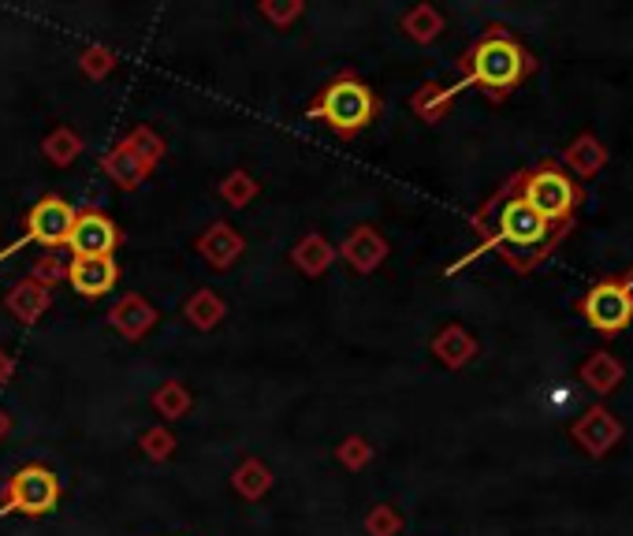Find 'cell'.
Returning a JSON list of instances; mask_svg holds the SVG:
<instances>
[{
	"label": "cell",
	"instance_id": "1",
	"mask_svg": "<svg viewBox=\"0 0 633 536\" xmlns=\"http://www.w3.org/2000/svg\"><path fill=\"white\" fill-rule=\"evenodd\" d=\"M474 227H477V235H481V242H477V250H469L451 272L466 269L469 261L485 250H495L514 272H533L570 235L566 227H551L548 221H540V216L522 202L518 190H514V179H506V183L481 205V213L474 216Z\"/></svg>",
	"mask_w": 633,
	"mask_h": 536
},
{
	"label": "cell",
	"instance_id": "31",
	"mask_svg": "<svg viewBox=\"0 0 633 536\" xmlns=\"http://www.w3.org/2000/svg\"><path fill=\"white\" fill-rule=\"evenodd\" d=\"M142 448H146L150 458H168V454H171V436L165 429L146 432V436H142Z\"/></svg>",
	"mask_w": 633,
	"mask_h": 536
},
{
	"label": "cell",
	"instance_id": "7",
	"mask_svg": "<svg viewBox=\"0 0 633 536\" xmlns=\"http://www.w3.org/2000/svg\"><path fill=\"white\" fill-rule=\"evenodd\" d=\"M75 209H71L63 198L57 194H45L41 202H34V209L26 213V231L23 239L15 242V247L0 250V261L8 258V253H15L23 247V242H38L45 250H57V247H68L71 239V227H75Z\"/></svg>",
	"mask_w": 633,
	"mask_h": 536
},
{
	"label": "cell",
	"instance_id": "17",
	"mask_svg": "<svg viewBox=\"0 0 633 536\" xmlns=\"http://www.w3.org/2000/svg\"><path fill=\"white\" fill-rule=\"evenodd\" d=\"M198 253H202L205 261H213V265L228 269L235 258L242 253V239L231 231L228 224H213L210 231L198 239Z\"/></svg>",
	"mask_w": 633,
	"mask_h": 536
},
{
	"label": "cell",
	"instance_id": "34",
	"mask_svg": "<svg viewBox=\"0 0 633 536\" xmlns=\"http://www.w3.org/2000/svg\"><path fill=\"white\" fill-rule=\"evenodd\" d=\"M12 358H8V354H0V380H8V377H12Z\"/></svg>",
	"mask_w": 633,
	"mask_h": 536
},
{
	"label": "cell",
	"instance_id": "28",
	"mask_svg": "<svg viewBox=\"0 0 633 536\" xmlns=\"http://www.w3.org/2000/svg\"><path fill=\"white\" fill-rule=\"evenodd\" d=\"M339 458L347 462L350 469H361V466H366V462H369V443H366V440H358V436H350V440L339 448Z\"/></svg>",
	"mask_w": 633,
	"mask_h": 536
},
{
	"label": "cell",
	"instance_id": "35",
	"mask_svg": "<svg viewBox=\"0 0 633 536\" xmlns=\"http://www.w3.org/2000/svg\"><path fill=\"white\" fill-rule=\"evenodd\" d=\"M4 432H8V414L0 410V436H4Z\"/></svg>",
	"mask_w": 633,
	"mask_h": 536
},
{
	"label": "cell",
	"instance_id": "14",
	"mask_svg": "<svg viewBox=\"0 0 633 536\" xmlns=\"http://www.w3.org/2000/svg\"><path fill=\"white\" fill-rule=\"evenodd\" d=\"M150 168H153L150 160L142 157V153L134 150V145L127 142V139L105 157V171H108V176H112L123 190H134V187H139L142 179L150 176Z\"/></svg>",
	"mask_w": 633,
	"mask_h": 536
},
{
	"label": "cell",
	"instance_id": "13",
	"mask_svg": "<svg viewBox=\"0 0 633 536\" xmlns=\"http://www.w3.org/2000/svg\"><path fill=\"white\" fill-rule=\"evenodd\" d=\"M108 321L120 329L127 340H142L153 324H157V310L146 302L142 295H123V302L112 306V313H108Z\"/></svg>",
	"mask_w": 633,
	"mask_h": 536
},
{
	"label": "cell",
	"instance_id": "8",
	"mask_svg": "<svg viewBox=\"0 0 633 536\" xmlns=\"http://www.w3.org/2000/svg\"><path fill=\"white\" fill-rule=\"evenodd\" d=\"M622 436H626V425H622L604 403L589 406V410H582L574 421H570V440L589 454V458H604V454H611L622 443Z\"/></svg>",
	"mask_w": 633,
	"mask_h": 536
},
{
	"label": "cell",
	"instance_id": "9",
	"mask_svg": "<svg viewBox=\"0 0 633 536\" xmlns=\"http://www.w3.org/2000/svg\"><path fill=\"white\" fill-rule=\"evenodd\" d=\"M68 247L75 258H112L116 247H120V231L108 221L105 213H79L75 227H71Z\"/></svg>",
	"mask_w": 633,
	"mask_h": 536
},
{
	"label": "cell",
	"instance_id": "16",
	"mask_svg": "<svg viewBox=\"0 0 633 536\" xmlns=\"http://www.w3.org/2000/svg\"><path fill=\"white\" fill-rule=\"evenodd\" d=\"M343 253H347V261L358 272H373L380 261H384L387 242L380 239L377 227H358V231H350V239H347V247H343Z\"/></svg>",
	"mask_w": 633,
	"mask_h": 536
},
{
	"label": "cell",
	"instance_id": "29",
	"mask_svg": "<svg viewBox=\"0 0 633 536\" xmlns=\"http://www.w3.org/2000/svg\"><path fill=\"white\" fill-rule=\"evenodd\" d=\"M63 276H68V265L52 258V253H49V258H41L38 269H34V284H41V287L49 284V279H63Z\"/></svg>",
	"mask_w": 633,
	"mask_h": 536
},
{
	"label": "cell",
	"instance_id": "12",
	"mask_svg": "<svg viewBox=\"0 0 633 536\" xmlns=\"http://www.w3.org/2000/svg\"><path fill=\"white\" fill-rule=\"evenodd\" d=\"M68 284L83 298H101L116 287V261L112 258H71Z\"/></svg>",
	"mask_w": 633,
	"mask_h": 536
},
{
	"label": "cell",
	"instance_id": "15",
	"mask_svg": "<svg viewBox=\"0 0 633 536\" xmlns=\"http://www.w3.org/2000/svg\"><path fill=\"white\" fill-rule=\"evenodd\" d=\"M432 354H437L447 369H463L477 358V340L463 329V324H447V329H440V335L432 340Z\"/></svg>",
	"mask_w": 633,
	"mask_h": 536
},
{
	"label": "cell",
	"instance_id": "22",
	"mask_svg": "<svg viewBox=\"0 0 633 536\" xmlns=\"http://www.w3.org/2000/svg\"><path fill=\"white\" fill-rule=\"evenodd\" d=\"M224 317V302H220V295H213V290H198L194 298H190V306H187V321L194 324V329H202V332H210L216 321Z\"/></svg>",
	"mask_w": 633,
	"mask_h": 536
},
{
	"label": "cell",
	"instance_id": "32",
	"mask_svg": "<svg viewBox=\"0 0 633 536\" xmlns=\"http://www.w3.org/2000/svg\"><path fill=\"white\" fill-rule=\"evenodd\" d=\"M302 12V4H291V8H276V4H261V15H268V20H276V23H287L291 15Z\"/></svg>",
	"mask_w": 633,
	"mask_h": 536
},
{
	"label": "cell",
	"instance_id": "5",
	"mask_svg": "<svg viewBox=\"0 0 633 536\" xmlns=\"http://www.w3.org/2000/svg\"><path fill=\"white\" fill-rule=\"evenodd\" d=\"M60 503V477L49 466H31L15 469L12 480L0 488V511L4 514H49Z\"/></svg>",
	"mask_w": 633,
	"mask_h": 536
},
{
	"label": "cell",
	"instance_id": "4",
	"mask_svg": "<svg viewBox=\"0 0 633 536\" xmlns=\"http://www.w3.org/2000/svg\"><path fill=\"white\" fill-rule=\"evenodd\" d=\"M306 116L339 134V139H355L380 116V97L361 79L343 71L329 86L316 94V102L306 108Z\"/></svg>",
	"mask_w": 633,
	"mask_h": 536
},
{
	"label": "cell",
	"instance_id": "33",
	"mask_svg": "<svg viewBox=\"0 0 633 536\" xmlns=\"http://www.w3.org/2000/svg\"><path fill=\"white\" fill-rule=\"evenodd\" d=\"M619 284H622V290H626V295H630V302H633V265H630L626 272H622V276H619Z\"/></svg>",
	"mask_w": 633,
	"mask_h": 536
},
{
	"label": "cell",
	"instance_id": "24",
	"mask_svg": "<svg viewBox=\"0 0 633 536\" xmlns=\"http://www.w3.org/2000/svg\"><path fill=\"white\" fill-rule=\"evenodd\" d=\"M45 150H49L52 165H71V160L79 157V150H83V145H79V139L71 131H57L49 142H45Z\"/></svg>",
	"mask_w": 633,
	"mask_h": 536
},
{
	"label": "cell",
	"instance_id": "23",
	"mask_svg": "<svg viewBox=\"0 0 633 536\" xmlns=\"http://www.w3.org/2000/svg\"><path fill=\"white\" fill-rule=\"evenodd\" d=\"M268 485H273V477H268V469L261 466V462H242V466L235 469V488H239L242 496L258 499Z\"/></svg>",
	"mask_w": 633,
	"mask_h": 536
},
{
	"label": "cell",
	"instance_id": "27",
	"mask_svg": "<svg viewBox=\"0 0 633 536\" xmlns=\"http://www.w3.org/2000/svg\"><path fill=\"white\" fill-rule=\"evenodd\" d=\"M366 529L373 536H395L403 529V517L395 514L392 507H377V511L366 517Z\"/></svg>",
	"mask_w": 633,
	"mask_h": 536
},
{
	"label": "cell",
	"instance_id": "21",
	"mask_svg": "<svg viewBox=\"0 0 633 536\" xmlns=\"http://www.w3.org/2000/svg\"><path fill=\"white\" fill-rule=\"evenodd\" d=\"M451 102H455V97L447 94V86H432L429 83V86H421L418 94L410 97V108L421 116L425 123H437V120H443V116H447Z\"/></svg>",
	"mask_w": 633,
	"mask_h": 536
},
{
	"label": "cell",
	"instance_id": "11",
	"mask_svg": "<svg viewBox=\"0 0 633 536\" xmlns=\"http://www.w3.org/2000/svg\"><path fill=\"white\" fill-rule=\"evenodd\" d=\"M577 380H582L585 388L596 395V398H608L611 392H619V384L626 380V361L619 358V354L611 350H593L589 358L582 361V369H577Z\"/></svg>",
	"mask_w": 633,
	"mask_h": 536
},
{
	"label": "cell",
	"instance_id": "18",
	"mask_svg": "<svg viewBox=\"0 0 633 536\" xmlns=\"http://www.w3.org/2000/svg\"><path fill=\"white\" fill-rule=\"evenodd\" d=\"M8 310L20 317L23 324H34L45 310H49V287L34 284V279H23V284L12 290V298H8Z\"/></svg>",
	"mask_w": 633,
	"mask_h": 536
},
{
	"label": "cell",
	"instance_id": "25",
	"mask_svg": "<svg viewBox=\"0 0 633 536\" xmlns=\"http://www.w3.org/2000/svg\"><path fill=\"white\" fill-rule=\"evenodd\" d=\"M153 406H157V410L165 414V417H183L187 406H190V395L179 384H165L157 392V398H153Z\"/></svg>",
	"mask_w": 633,
	"mask_h": 536
},
{
	"label": "cell",
	"instance_id": "26",
	"mask_svg": "<svg viewBox=\"0 0 633 536\" xmlns=\"http://www.w3.org/2000/svg\"><path fill=\"white\" fill-rule=\"evenodd\" d=\"M220 194L228 198L231 205H242V202H250V198L258 194V183H253V179L247 176V171H235V176L224 179Z\"/></svg>",
	"mask_w": 633,
	"mask_h": 536
},
{
	"label": "cell",
	"instance_id": "2",
	"mask_svg": "<svg viewBox=\"0 0 633 536\" xmlns=\"http://www.w3.org/2000/svg\"><path fill=\"white\" fill-rule=\"evenodd\" d=\"M458 83L447 86L451 97H458L466 86H481L488 102H506V97L514 94L526 79L537 71V60H533V52L514 38L506 26H488V31L477 38L469 49L463 52V60H458Z\"/></svg>",
	"mask_w": 633,
	"mask_h": 536
},
{
	"label": "cell",
	"instance_id": "3",
	"mask_svg": "<svg viewBox=\"0 0 633 536\" xmlns=\"http://www.w3.org/2000/svg\"><path fill=\"white\" fill-rule=\"evenodd\" d=\"M511 179H514V190L522 194V202H526L540 221L574 231V216H577V209L585 205V183H577L559 160H540V165L518 171V176H511Z\"/></svg>",
	"mask_w": 633,
	"mask_h": 536
},
{
	"label": "cell",
	"instance_id": "6",
	"mask_svg": "<svg viewBox=\"0 0 633 536\" xmlns=\"http://www.w3.org/2000/svg\"><path fill=\"white\" fill-rule=\"evenodd\" d=\"M577 313L585 317V324H589L596 335L614 340V335H622L630 329L633 302L626 290H622L619 276H600L589 290H585L582 302H577Z\"/></svg>",
	"mask_w": 633,
	"mask_h": 536
},
{
	"label": "cell",
	"instance_id": "20",
	"mask_svg": "<svg viewBox=\"0 0 633 536\" xmlns=\"http://www.w3.org/2000/svg\"><path fill=\"white\" fill-rule=\"evenodd\" d=\"M332 258H336V250H332L321 235H306L291 253V261L306 272V276H321V272L332 265Z\"/></svg>",
	"mask_w": 633,
	"mask_h": 536
},
{
	"label": "cell",
	"instance_id": "10",
	"mask_svg": "<svg viewBox=\"0 0 633 536\" xmlns=\"http://www.w3.org/2000/svg\"><path fill=\"white\" fill-rule=\"evenodd\" d=\"M608 160H611L608 145L596 139L593 131H585V134H577V139L566 145L563 157H559V165H563L570 176L577 179V183H585V179L600 176V171L608 168Z\"/></svg>",
	"mask_w": 633,
	"mask_h": 536
},
{
	"label": "cell",
	"instance_id": "30",
	"mask_svg": "<svg viewBox=\"0 0 633 536\" xmlns=\"http://www.w3.org/2000/svg\"><path fill=\"white\" fill-rule=\"evenodd\" d=\"M112 52L108 49H86L83 52V68H86V75H105V71H112Z\"/></svg>",
	"mask_w": 633,
	"mask_h": 536
},
{
	"label": "cell",
	"instance_id": "19",
	"mask_svg": "<svg viewBox=\"0 0 633 536\" xmlns=\"http://www.w3.org/2000/svg\"><path fill=\"white\" fill-rule=\"evenodd\" d=\"M403 31L418 45H432L443 34V15L432 4H418L403 15Z\"/></svg>",
	"mask_w": 633,
	"mask_h": 536
}]
</instances>
